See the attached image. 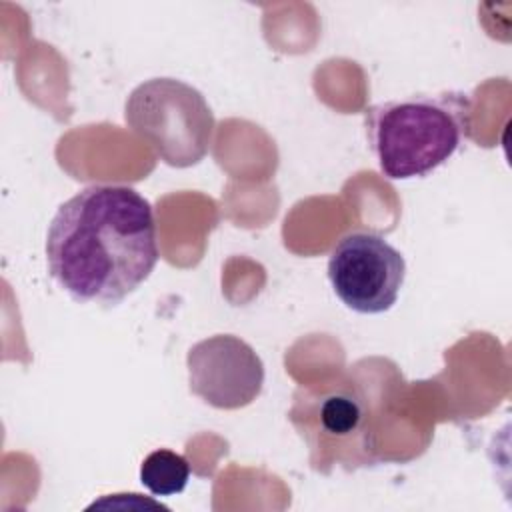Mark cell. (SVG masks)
I'll return each instance as SVG.
<instances>
[{"label": "cell", "instance_id": "1", "mask_svg": "<svg viewBox=\"0 0 512 512\" xmlns=\"http://www.w3.org/2000/svg\"><path fill=\"white\" fill-rule=\"evenodd\" d=\"M44 250L50 276L74 302L116 306L158 264L154 208L130 186H86L56 208Z\"/></svg>", "mask_w": 512, "mask_h": 512}, {"label": "cell", "instance_id": "2", "mask_svg": "<svg viewBox=\"0 0 512 512\" xmlns=\"http://www.w3.org/2000/svg\"><path fill=\"white\" fill-rule=\"evenodd\" d=\"M464 92L416 94L364 110L366 138L388 180L424 178L448 162L470 134Z\"/></svg>", "mask_w": 512, "mask_h": 512}, {"label": "cell", "instance_id": "3", "mask_svg": "<svg viewBox=\"0 0 512 512\" xmlns=\"http://www.w3.org/2000/svg\"><path fill=\"white\" fill-rule=\"evenodd\" d=\"M124 122L172 168H190L210 152L216 118L206 98L178 78L140 82L124 102Z\"/></svg>", "mask_w": 512, "mask_h": 512}, {"label": "cell", "instance_id": "4", "mask_svg": "<svg viewBox=\"0 0 512 512\" xmlns=\"http://www.w3.org/2000/svg\"><path fill=\"white\" fill-rule=\"evenodd\" d=\"M290 418L312 450L314 468L322 464L368 462V404L352 384L298 390Z\"/></svg>", "mask_w": 512, "mask_h": 512}, {"label": "cell", "instance_id": "5", "mask_svg": "<svg viewBox=\"0 0 512 512\" xmlns=\"http://www.w3.org/2000/svg\"><path fill=\"white\" fill-rule=\"evenodd\" d=\"M406 278L404 256L380 234L350 232L328 256V280L338 300L358 314L388 312Z\"/></svg>", "mask_w": 512, "mask_h": 512}, {"label": "cell", "instance_id": "6", "mask_svg": "<svg viewBox=\"0 0 512 512\" xmlns=\"http://www.w3.org/2000/svg\"><path fill=\"white\" fill-rule=\"evenodd\" d=\"M188 388L216 410L252 404L264 386V364L256 350L234 334H214L186 354Z\"/></svg>", "mask_w": 512, "mask_h": 512}, {"label": "cell", "instance_id": "7", "mask_svg": "<svg viewBox=\"0 0 512 512\" xmlns=\"http://www.w3.org/2000/svg\"><path fill=\"white\" fill-rule=\"evenodd\" d=\"M190 480L188 460L168 448L150 452L140 464V482L154 496H174L184 492Z\"/></svg>", "mask_w": 512, "mask_h": 512}]
</instances>
